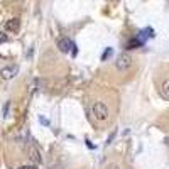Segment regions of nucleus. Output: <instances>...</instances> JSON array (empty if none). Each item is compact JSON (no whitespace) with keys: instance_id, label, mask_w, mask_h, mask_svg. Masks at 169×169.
<instances>
[{"instance_id":"obj_1","label":"nucleus","mask_w":169,"mask_h":169,"mask_svg":"<svg viewBox=\"0 0 169 169\" xmlns=\"http://www.w3.org/2000/svg\"><path fill=\"white\" fill-rule=\"evenodd\" d=\"M92 112H93V115H95L96 120H107L108 118V107L105 105V103H102V102L93 103Z\"/></svg>"},{"instance_id":"obj_2","label":"nucleus","mask_w":169,"mask_h":169,"mask_svg":"<svg viewBox=\"0 0 169 169\" xmlns=\"http://www.w3.org/2000/svg\"><path fill=\"white\" fill-rule=\"evenodd\" d=\"M130 64H132V59H130V56L127 54V52H122L120 56H117V61H115L117 70L125 71V70H129L130 68Z\"/></svg>"},{"instance_id":"obj_3","label":"nucleus","mask_w":169,"mask_h":169,"mask_svg":"<svg viewBox=\"0 0 169 169\" xmlns=\"http://www.w3.org/2000/svg\"><path fill=\"white\" fill-rule=\"evenodd\" d=\"M17 73H19V68L15 64H10V66H5L0 70V76L4 78V80H12Z\"/></svg>"},{"instance_id":"obj_4","label":"nucleus","mask_w":169,"mask_h":169,"mask_svg":"<svg viewBox=\"0 0 169 169\" xmlns=\"http://www.w3.org/2000/svg\"><path fill=\"white\" fill-rule=\"evenodd\" d=\"M73 46H74V42H73L71 39H68V37H64V39H61V41L58 42L59 51H63V52H70Z\"/></svg>"},{"instance_id":"obj_5","label":"nucleus","mask_w":169,"mask_h":169,"mask_svg":"<svg viewBox=\"0 0 169 169\" xmlns=\"http://www.w3.org/2000/svg\"><path fill=\"white\" fill-rule=\"evenodd\" d=\"M19 26H20L19 19H10V20L5 24V31H9V32H17V31H19Z\"/></svg>"},{"instance_id":"obj_6","label":"nucleus","mask_w":169,"mask_h":169,"mask_svg":"<svg viewBox=\"0 0 169 169\" xmlns=\"http://www.w3.org/2000/svg\"><path fill=\"white\" fill-rule=\"evenodd\" d=\"M161 95H162V98L169 100V80L162 83V86H161Z\"/></svg>"},{"instance_id":"obj_7","label":"nucleus","mask_w":169,"mask_h":169,"mask_svg":"<svg viewBox=\"0 0 169 169\" xmlns=\"http://www.w3.org/2000/svg\"><path fill=\"white\" fill-rule=\"evenodd\" d=\"M144 44V42H142V41H140V39H132V41H130V42H129V49H135V48H140V46H142Z\"/></svg>"},{"instance_id":"obj_8","label":"nucleus","mask_w":169,"mask_h":169,"mask_svg":"<svg viewBox=\"0 0 169 169\" xmlns=\"http://www.w3.org/2000/svg\"><path fill=\"white\" fill-rule=\"evenodd\" d=\"M110 54H112V48H107V51H105V54H102V61H105V59H107Z\"/></svg>"},{"instance_id":"obj_9","label":"nucleus","mask_w":169,"mask_h":169,"mask_svg":"<svg viewBox=\"0 0 169 169\" xmlns=\"http://www.w3.org/2000/svg\"><path fill=\"white\" fill-rule=\"evenodd\" d=\"M5 41H7V36L0 32V44H2V42H5Z\"/></svg>"},{"instance_id":"obj_10","label":"nucleus","mask_w":169,"mask_h":169,"mask_svg":"<svg viewBox=\"0 0 169 169\" xmlns=\"http://www.w3.org/2000/svg\"><path fill=\"white\" fill-rule=\"evenodd\" d=\"M39 120H41V124H42V125H49V122L46 120L44 117H39Z\"/></svg>"},{"instance_id":"obj_11","label":"nucleus","mask_w":169,"mask_h":169,"mask_svg":"<svg viewBox=\"0 0 169 169\" xmlns=\"http://www.w3.org/2000/svg\"><path fill=\"white\" fill-rule=\"evenodd\" d=\"M71 54H73V56L78 54V48H76V46H73V48H71Z\"/></svg>"},{"instance_id":"obj_12","label":"nucleus","mask_w":169,"mask_h":169,"mask_svg":"<svg viewBox=\"0 0 169 169\" xmlns=\"http://www.w3.org/2000/svg\"><path fill=\"white\" fill-rule=\"evenodd\" d=\"M20 169H37L36 166H24V167H20Z\"/></svg>"},{"instance_id":"obj_13","label":"nucleus","mask_w":169,"mask_h":169,"mask_svg":"<svg viewBox=\"0 0 169 169\" xmlns=\"http://www.w3.org/2000/svg\"><path fill=\"white\" fill-rule=\"evenodd\" d=\"M108 169H120V167H118V166H115V164H110V166H108Z\"/></svg>"}]
</instances>
